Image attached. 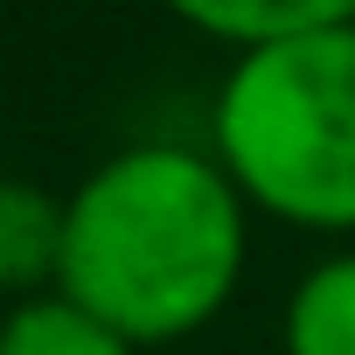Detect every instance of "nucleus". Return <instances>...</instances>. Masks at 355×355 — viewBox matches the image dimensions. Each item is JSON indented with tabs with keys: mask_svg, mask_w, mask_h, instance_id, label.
Wrapping results in <instances>:
<instances>
[{
	"mask_svg": "<svg viewBox=\"0 0 355 355\" xmlns=\"http://www.w3.org/2000/svg\"><path fill=\"white\" fill-rule=\"evenodd\" d=\"M244 258L251 209L209 146H119L63 196L56 293L139 355L202 334L230 306Z\"/></svg>",
	"mask_w": 355,
	"mask_h": 355,
	"instance_id": "1",
	"label": "nucleus"
},
{
	"mask_svg": "<svg viewBox=\"0 0 355 355\" xmlns=\"http://www.w3.org/2000/svg\"><path fill=\"white\" fill-rule=\"evenodd\" d=\"M209 160L244 209L313 237H355V8L272 49L230 56L209 112Z\"/></svg>",
	"mask_w": 355,
	"mask_h": 355,
	"instance_id": "2",
	"label": "nucleus"
},
{
	"mask_svg": "<svg viewBox=\"0 0 355 355\" xmlns=\"http://www.w3.org/2000/svg\"><path fill=\"white\" fill-rule=\"evenodd\" d=\"M56 272H63V196L28 174H0V300L28 306L56 293Z\"/></svg>",
	"mask_w": 355,
	"mask_h": 355,
	"instance_id": "3",
	"label": "nucleus"
},
{
	"mask_svg": "<svg viewBox=\"0 0 355 355\" xmlns=\"http://www.w3.org/2000/svg\"><path fill=\"white\" fill-rule=\"evenodd\" d=\"M279 348L286 355H355V244L313 258L279 313Z\"/></svg>",
	"mask_w": 355,
	"mask_h": 355,
	"instance_id": "4",
	"label": "nucleus"
},
{
	"mask_svg": "<svg viewBox=\"0 0 355 355\" xmlns=\"http://www.w3.org/2000/svg\"><path fill=\"white\" fill-rule=\"evenodd\" d=\"M0 355H139L132 341H119L112 327H98L84 306H70L63 293H42L28 306L0 313Z\"/></svg>",
	"mask_w": 355,
	"mask_h": 355,
	"instance_id": "5",
	"label": "nucleus"
},
{
	"mask_svg": "<svg viewBox=\"0 0 355 355\" xmlns=\"http://www.w3.org/2000/svg\"><path fill=\"white\" fill-rule=\"evenodd\" d=\"M327 15V0H223V8H182V21L196 35H209L223 56H251V49H272L300 28H313Z\"/></svg>",
	"mask_w": 355,
	"mask_h": 355,
	"instance_id": "6",
	"label": "nucleus"
}]
</instances>
